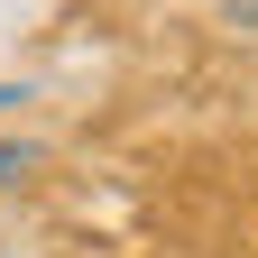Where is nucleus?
<instances>
[{
	"label": "nucleus",
	"mask_w": 258,
	"mask_h": 258,
	"mask_svg": "<svg viewBox=\"0 0 258 258\" xmlns=\"http://www.w3.org/2000/svg\"><path fill=\"white\" fill-rule=\"evenodd\" d=\"M10 102H28V92H19V83H0V111H10Z\"/></svg>",
	"instance_id": "obj_3"
},
{
	"label": "nucleus",
	"mask_w": 258,
	"mask_h": 258,
	"mask_svg": "<svg viewBox=\"0 0 258 258\" xmlns=\"http://www.w3.org/2000/svg\"><path fill=\"white\" fill-rule=\"evenodd\" d=\"M231 19H249V28H258V0H231Z\"/></svg>",
	"instance_id": "obj_2"
},
{
	"label": "nucleus",
	"mask_w": 258,
	"mask_h": 258,
	"mask_svg": "<svg viewBox=\"0 0 258 258\" xmlns=\"http://www.w3.org/2000/svg\"><path fill=\"white\" fill-rule=\"evenodd\" d=\"M19 175H37V148H28V139H0V184H19Z\"/></svg>",
	"instance_id": "obj_1"
}]
</instances>
